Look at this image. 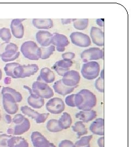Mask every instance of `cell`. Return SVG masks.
<instances>
[{
  "label": "cell",
  "instance_id": "1",
  "mask_svg": "<svg viewBox=\"0 0 131 147\" xmlns=\"http://www.w3.org/2000/svg\"><path fill=\"white\" fill-rule=\"evenodd\" d=\"M20 56L18 46L12 42L0 44V57L3 62H8L16 59Z\"/></svg>",
  "mask_w": 131,
  "mask_h": 147
},
{
  "label": "cell",
  "instance_id": "2",
  "mask_svg": "<svg viewBox=\"0 0 131 147\" xmlns=\"http://www.w3.org/2000/svg\"><path fill=\"white\" fill-rule=\"evenodd\" d=\"M20 51L25 58L38 61L41 57L42 51L41 47L37 46L36 43L33 41H27L21 45Z\"/></svg>",
  "mask_w": 131,
  "mask_h": 147
},
{
  "label": "cell",
  "instance_id": "3",
  "mask_svg": "<svg viewBox=\"0 0 131 147\" xmlns=\"http://www.w3.org/2000/svg\"><path fill=\"white\" fill-rule=\"evenodd\" d=\"M83 97V102L78 107L81 111L91 110L97 104V98L96 95L88 89H82L79 92Z\"/></svg>",
  "mask_w": 131,
  "mask_h": 147
},
{
  "label": "cell",
  "instance_id": "4",
  "mask_svg": "<svg viewBox=\"0 0 131 147\" xmlns=\"http://www.w3.org/2000/svg\"><path fill=\"white\" fill-rule=\"evenodd\" d=\"M100 65L96 61H90L83 64L81 73L84 79L92 80L96 79L99 75Z\"/></svg>",
  "mask_w": 131,
  "mask_h": 147
},
{
  "label": "cell",
  "instance_id": "5",
  "mask_svg": "<svg viewBox=\"0 0 131 147\" xmlns=\"http://www.w3.org/2000/svg\"><path fill=\"white\" fill-rule=\"evenodd\" d=\"M38 70L39 67L36 64H19L14 70V79L29 78L35 75Z\"/></svg>",
  "mask_w": 131,
  "mask_h": 147
},
{
  "label": "cell",
  "instance_id": "6",
  "mask_svg": "<svg viewBox=\"0 0 131 147\" xmlns=\"http://www.w3.org/2000/svg\"><path fill=\"white\" fill-rule=\"evenodd\" d=\"M32 90L35 94L42 99H51L54 95L52 88L47 84L41 82H33Z\"/></svg>",
  "mask_w": 131,
  "mask_h": 147
},
{
  "label": "cell",
  "instance_id": "7",
  "mask_svg": "<svg viewBox=\"0 0 131 147\" xmlns=\"http://www.w3.org/2000/svg\"><path fill=\"white\" fill-rule=\"evenodd\" d=\"M103 50L98 47H91L85 50L81 53V58L84 63H87L93 60H98L103 58Z\"/></svg>",
  "mask_w": 131,
  "mask_h": 147
},
{
  "label": "cell",
  "instance_id": "8",
  "mask_svg": "<svg viewBox=\"0 0 131 147\" xmlns=\"http://www.w3.org/2000/svg\"><path fill=\"white\" fill-rule=\"evenodd\" d=\"M46 109L48 112L53 115H58L63 112L65 109V104L60 98H53L46 104Z\"/></svg>",
  "mask_w": 131,
  "mask_h": 147
},
{
  "label": "cell",
  "instance_id": "9",
  "mask_svg": "<svg viewBox=\"0 0 131 147\" xmlns=\"http://www.w3.org/2000/svg\"><path fill=\"white\" fill-rule=\"evenodd\" d=\"M70 38L74 45L79 47H89L91 44V40L89 36L81 32H73L70 35Z\"/></svg>",
  "mask_w": 131,
  "mask_h": 147
},
{
  "label": "cell",
  "instance_id": "10",
  "mask_svg": "<svg viewBox=\"0 0 131 147\" xmlns=\"http://www.w3.org/2000/svg\"><path fill=\"white\" fill-rule=\"evenodd\" d=\"M2 104L5 112L8 115H14L18 112L19 106L14 98L10 94H2Z\"/></svg>",
  "mask_w": 131,
  "mask_h": 147
},
{
  "label": "cell",
  "instance_id": "11",
  "mask_svg": "<svg viewBox=\"0 0 131 147\" xmlns=\"http://www.w3.org/2000/svg\"><path fill=\"white\" fill-rule=\"evenodd\" d=\"M61 80L64 86L68 87L75 88L79 84L80 76L77 71L69 70L64 74Z\"/></svg>",
  "mask_w": 131,
  "mask_h": 147
},
{
  "label": "cell",
  "instance_id": "12",
  "mask_svg": "<svg viewBox=\"0 0 131 147\" xmlns=\"http://www.w3.org/2000/svg\"><path fill=\"white\" fill-rule=\"evenodd\" d=\"M31 140L34 147H56L39 132H33L31 135Z\"/></svg>",
  "mask_w": 131,
  "mask_h": 147
},
{
  "label": "cell",
  "instance_id": "13",
  "mask_svg": "<svg viewBox=\"0 0 131 147\" xmlns=\"http://www.w3.org/2000/svg\"><path fill=\"white\" fill-rule=\"evenodd\" d=\"M51 44L56 47L58 52H63L65 51V47L69 45V42L66 36L59 33H54L52 34Z\"/></svg>",
  "mask_w": 131,
  "mask_h": 147
},
{
  "label": "cell",
  "instance_id": "14",
  "mask_svg": "<svg viewBox=\"0 0 131 147\" xmlns=\"http://www.w3.org/2000/svg\"><path fill=\"white\" fill-rule=\"evenodd\" d=\"M31 127V123L29 120L25 118L21 124H16L13 127L9 128L7 130L8 134L10 135H21L28 131Z\"/></svg>",
  "mask_w": 131,
  "mask_h": 147
},
{
  "label": "cell",
  "instance_id": "15",
  "mask_svg": "<svg viewBox=\"0 0 131 147\" xmlns=\"http://www.w3.org/2000/svg\"><path fill=\"white\" fill-rule=\"evenodd\" d=\"M24 20H25V19H15L11 22L12 33L17 39H21L24 35V27L22 24Z\"/></svg>",
  "mask_w": 131,
  "mask_h": 147
},
{
  "label": "cell",
  "instance_id": "16",
  "mask_svg": "<svg viewBox=\"0 0 131 147\" xmlns=\"http://www.w3.org/2000/svg\"><path fill=\"white\" fill-rule=\"evenodd\" d=\"M90 36L94 44L98 47L104 45V33L102 30L96 27H92L90 31Z\"/></svg>",
  "mask_w": 131,
  "mask_h": 147
},
{
  "label": "cell",
  "instance_id": "17",
  "mask_svg": "<svg viewBox=\"0 0 131 147\" xmlns=\"http://www.w3.org/2000/svg\"><path fill=\"white\" fill-rule=\"evenodd\" d=\"M73 65L72 61L60 60L56 62L52 66V68L57 73L58 75L63 76L64 74L69 71V68Z\"/></svg>",
  "mask_w": 131,
  "mask_h": 147
},
{
  "label": "cell",
  "instance_id": "18",
  "mask_svg": "<svg viewBox=\"0 0 131 147\" xmlns=\"http://www.w3.org/2000/svg\"><path fill=\"white\" fill-rule=\"evenodd\" d=\"M37 80L38 82L50 84L55 81V75L50 69L47 67L43 68L40 71V74Z\"/></svg>",
  "mask_w": 131,
  "mask_h": 147
},
{
  "label": "cell",
  "instance_id": "19",
  "mask_svg": "<svg viewBox=\"0 0 131 147\" xmlns=\"http://www.w3.org/2000/svg\"><path fill=\"white\" fill-rule=\"evenodd\" d=\"M52 34L47 31H39L36 34L37 42L43 47H48L51 44Z\"/></svg>",
  "mask_w": 131,
  "mask_h": 147
},
{
  "label": "cell",
  "instance_id": "20",
  "mask_svg": "<svg viewBox=\"0 0 131 147\" xmlns=\"http://www.w3.org/2000/svg\"><path fill=\"white\" fill-rule=\"evenodd\" d=\"M104 125H105L104 119L102 118H97L90 125V130L93 134L103 136L105 135Z\"/></svg>",
  "mask_w": 131,
  "mask_h": 147
},
{
  "label": "cell",
  "instance_id": "21",
  "mask_svg": "<svg viewBox=\"0 0 131 147\" xmlns=\"http://www.w3.org/2000/svg\"><path fill=\"white\" fill-rule=\"evenodd\" d=\"M53 89L58 94L65 96L66 95L72 93L75 89V88L73 87H68L63 84L62 80H58L56 82L53 84Z\"/></svg>",
  "mask_w": 131,
  "mask_h": 147
},
{
  "label": "cell",
  "instance_id": "22",
  "mask_svg": "<svg viewBox=\"0 0 131 147\" xmlns=\"http://www.w3.org/2000/svg\"><path fill=\"white\" fill-rule=\"evenodd\" d=\"M97 117V112L94 110L81 111L75 115V117L83 123H88Z\"/></svg>",
  "mask_w": 131,
  "mask_h": 147
},
{
  "label": "cell",
  "instance_id": "23",
  "mask_svg": "<svg viewBox=\"0 0 131 147\" xmlns=\"http://www.w3.org/2000/svg\"><path fill=\"white\" fill-rule=\"evenodd\" d=\"M32 24L38 30H48L53 27V21L51 19H33Z\"/></svg>",
  "mask_w": 131,
  "mask_h": 147
},
{
  "label": "cell",
  "instance_id": "24",
  "mask_svg": "<svg viewBox=\"0 0 131 147\" xmlns=\"http://www.w3.org/2000/svg\"><path fill=\"white\" fill-rule=\"evenodd\" d=\"M8 147H29L26 140L21 137L13 136L7 141Z\"/></svg>",
  "mask_w": 131,
  "mask_h": 147
},
{
  "label": "cell",
  "instance_id": "25",
  "mask_svg": "<svg viewBox=\"0 0 131 147\" xmlns=\"http://www.w3.org/2000/svg\"><path fill=\"white\" fill-rule=\"evenodd\" d=\"M27 101L28 104L31 107L36 109H41L45 103L44 99L38 97L35 93L30 95L28 97Z\"/></svg>",
  "mask_w": 131,
  "mask_h": 147
},
{
  "label": "cell",
  "instance_id": "26",
  "mask_svg": "<svg viewBox=\"0 0 131 147\" xmlns=\"http://www.w3.org/2000/svg\"><path fill=\"white\" fill-rule=\"evenodd\" d=\"M58 123L59 126L62 130H66L69 128L72 125V117L67 112H63L61 117L58 119Z\"/></svg>",
  "mask_w": 131,
  "mask_h": 147
},
{
  "label": "cell",
  "instance_id": "27",
  "mask_svg": "<svg viewBox=\"0 0 131 147\" xmlns=\"http://www.w3.org/2000/svg\"><path fill=\"white\" fill-rule=\"evenodd\" d=\"M72 130L77 134L78 138L84 136L88 134V129L81 121H77L73 126H72Z\"/></svg>",
  "mask_w": 131,
  "mask_h": 147
},
{
  "label": "cell",
  "instance_id": "28",
  "mask_svg": "<svg viewBox=\"0 0 131 147\" xmlns=\"http://www.w3.org/2000/svg\"><path fill=\"white\" fill-rule=\"evenodd\" d=\"M5 93H8L11 95L16 100V103L20 102L22 100V96L21 93L11 87H5L2 88L1 90V94H3Z\"/></svg>",
  "mask_w": 131,
  "mask_h": 147
},
{
  "label": "cell",
  "instance_id": "29",
  "mask_svg": "<svg viewBox=\"0 0 131 147\" xmlns=\"http://www.w3.org/2000/svg\"><path fill=\"white\" fill-rule=\"evenodd\" d=\"M73 26L76 30H85L89 25L88 19H73Z\"/></svg>",
  "mask_w": 131,
  "mask_h": 147
},
{
  "label": "cell",
  "instance_id": "30",
  "mask_svg": "<svg viewBox=\"0 0 131 147\" xmlns=\"http://www.w3.org/2000/svg\"><path fill=\"white\" fill-rule=\"evenodd\" d=\"M47 129L49 131L54 133L58 132L63 130L58 125V120L55 119H50L48 121Z\"/></svg>",
  "mask_w": 131,
  "mask_h": 147
},
{
  "label": "cell",
  "instance_id": "31",
  "mask_svg": "<svg viewBox=\"0 0 131 147\" xmlns=\"http://www.w3.org/2000/svg\"><path fill=\"white\" fill-rule=\"evenodd\" d=\"M21 111L22 113L28 116L29 117H31L32 119L36 120V119L38 117V116L39 115V113H38L37 111H35L33 110L31 107L27 106H24L21 107Z\"/></svg>",
  "mask_w": 131,
  "mask_h": 147
},
{
  "label": "cell",
  "instance_id": "32",
  "mask_svg": "<svg viewBox=\"0 0 131 147\" xmlns=\"http://www.w3.org/2000/svg\"><path fill=\"white\" fill-rule=\"evenodd\" d=\"M41 49L42 51L41 58L44 60L49 58L53 54L55 50V47L54 45H51L49 47H41Z\"/></svg>",
  "mask_w": 131,
  "mask_h": 147
},
{
  "label": "cell",
  "instance_id": "33",
  "mask_svg": "<svg viewBox=\"0 0 131 147\" xmlns=\"http://www.w3.org/2000/svg\"><path fill=\"white\" fill-rule=\"evenodd\" d=\"M20 64L14 62V63H7L5 64L4 68V70L5 71V74L8 77H10L14 79V70L17 66H18Z\"/></svg>",
  "mask_w": 131,
  "mask_h": 147
},
{
  "label": "cell",
  "instance_id": "34",
  "mask_svg": "<svg viewBox=\"0 0 131 147\" xmlns=\"http://www.w3.org/2000/svg\"><path fill=\"white\" fill-rule=\"evenodd\" d=\"M0 38L5 42H10L12 38L11 30L9 28L5 27L1 28Z\"/></svg>",
  "mask_w": 131,
  "mask_h": 147
},
{
  "label": "cell",
  "instance_id": "35",
  "mask_svg": "<svg viewBox=\"0 0 131 147\" xmlns=\"http://www.w3.org/2000/svg\"><path fill=\"white\" fill-rule=\"evenodd\" d=\"M92 135H88L81 137L78 141L74 143L75 146L78 147H85L90 144V142L92 139Z\"/></svg>",
  "mask_w": 131,
  "mask_h": 147
},
{
  "label": "cell",
  "instance_id": "36",
  "mask_svg": "<svg viewBox=\"0 0 131 147\" xmlns=\"http://www.w3.org/2000/svg\"><path fill=\"white\" fill-rule=\"evenodd\" d=\"M95 88L98 92L100 93L104 92V79L101 78L100 77L98 78L95 81Z\"/></svg>",
  "mask_w": 131,
  "mask_h": 147
},
{
  "label": "cell",
  "instance_id": "37",
  "mask_svg": "<svg viewBox=\"0 0 131 147\" xmlns=\"http://www.w3.org/2000/svg\"><path fill=\"white\" fill-rule=\"evenodd\" d=\"M12 135L7 134L0 135V147H8L7 141L11 138Z\"/></svg>",
  "mask_w": 131,
  "mask_h": 147
},
{
  "label": "cell",
  "instance_id": "38",
  "mask_svg": "<svg viewBox=\"0 0 131 147\" xmlns=\"http://www.w3.org/2000/svg\"><path fill=\"white\" fill-rule=\"evenodd\" d=\"M66 104L72 107H75V94L68 95L65 99Z\"/></svg>",
  "mask_w": 131,
  "mask_h": 147
},
{
  "label": "cell",
  "instance_id": "39",
  "mask_svg": "<svg viewBox=\"0 0 131 147\" xmlns=\"http://www.w3.org/2000/svg\"><path fill=\"white\" fill-rule=\"evenodd\" d=\"M49 116V113H40L39 115L38 116L37 118L36 119V122L37 124H42L44 123Z\"/></svg>",
  "mask_w": 131,
  "mask_h": 147
},
{
  "label": "cell",
  "instance_id": "40",
  "mask_svg": "<svg viewBox=\"0 0 131 147\" xmlns=\"http://www.w3.org/2000/svg\"><path fill=\"white\" fill-rule=\"evenodd\" d=\"M25 118L26 117L25 116L22 115L21 114H17L12 119V122L16 125L19 124H21V123L24 121Z\"/></svg>",
  "mask_w": 131,
  "mask_h": 147
},
{
  "label": "cell",
  "instance_id": "41",
  "mask_svg": "<svg viewBox=\"0 0 131 147\" xmlns=\"http://www.w3.org/2000/svg\"><path fill=\"white\" fill-rule=\"evenodd\" d=\"M58 147H76L74 143L72 141L64 140L62 141L58 144Z\"/></svg>",
  "mask_w": 131,
  "mask_h": 147
},
{
  "label": "cell",
  "instance_id": "42",
  "mask_svg": "<svg viewBox=\"0 0 131 147\" xmlns=\"http://www.w3.org/2000/svg\"><path fill=\"white\" fill-rule=\"evenodd\" d=\"M75 53L72 52L64 53L62 55V57L64 61H72L73 58H75Z\"/></svg>",
  "mask_w": 131,
  "mask_h": 147
},
{
  "label": "cell",
  "instance_id": "43",
  "mask_svg": "<svg viewBox=\"0 0 131 147\" xmlns=\"http://www.w3.org/2000/svg\"><path fill=\"white\" fill-rule=\"evenodd\" d=\"M104 140H105V137L103 136L100 137L98 139L97 144L99 147H105Z\"/></svg>",
  "mask_w": 131,
  "mask_h": 147
},
{
  "label": "cell",
  "instance_id": "44",
  "mask_svg": "<svg viewBox=\"0 0 131 147\" xmlns=\"http://www.w3.org/2000/svg\"><path fill=\"white\" fill-rule=\"evenodd\" d=\"M5 121L7 124H11L12 122V118L10 115H5Z\"/></svg>",
  "mask_w": 131,
  "mask_h": 147
},
{
  "label": "cell",
  "instance_id": "45",
  "mask_svg": "<svg viewBox=\"0 0 131 147\" xmlns=\"http://www.w3.org/2000/svg\"><path fill=\"white\" fill-rule=\"evenodd\" d=\"M96 24L100 27L104 26V19H98L96 20Z\"/></svg>",
  "mask_w": 131,
  "mask_h": 147
},
{
  "label": "cell",
  "instance_id": "46",
  "mask_svg": "<svg viewBox=\"0 0 131 147\" xmlns=\"http://www.w3.org/2000/svg\"><path fill=\"white\" fill-rule=\"evenodd\" d=\"M72 20H73V19H62V23L63 25H65V24H70Z\"/></svg>",
  "mask_w": 131,
  "mask_h": 147
},
{
  "label": "cell",
  "instance_id": "47",
  "mask_svg": "<svg viewBox=\"0 0 131 147\" xmlns=\"http://www.w3.org/2000/svg\"><path fill=\"white\" fill-rule=\"evenodd\" d=\"M4 83L5 84H10L11 83V78L10 77H7L4 80Z\"/></svg>",
  "mask_w": 131,
  "mask_h": 147
},
{
  "label": "cell",
  "instance_id": "48",
  "mask_svg": "<svg viewBox=\"0 0 131 147\" xmlns=\"http://www.w3.org/2000/svg\"><path fill=\"white\" fill-rule=\"evenodd\" d=\"M101 78L104 79V70L103 69L100 73V76Z\"/></svg>",
  "mask_w": 131,
  "mask_h": 147
},
{
  "label": "cell",
  "instance_id": "49",
  "mask_svg": "<svg viewBox=\"0 0 131 147\" xmlns=\"http://www.w3.org/2000/svg\"><path fill=\"white\" fill-rule=\"evenodd\" d=\"M2 78V71H1V70L0 69V81L1 80Z\"/></svg>",
  "mask_w": 131,
  "mask_h": 147
},
{
  "label": "cell",
  "instance_id": "50",
  "mask_svg": "<svg viewBox=\"0 0 131 147\" xmlns=\"http://www.w3.org/2000/svg\"><path fill=\"white\" fill-rule=\"evenodd\" d=\"M76 147H90V145H88L87 146H85V147H78V146H75Z\"/></svg>",
  "mask_w": 131,
  "mask_h": 147
},
{
  "label": "cell",
  "instance_id": "51",
  "mask_svg": "<svg viewBox=\"0 0 131 147\" xmlns=\"http://www.w3.org/2000/svg\"><path fill=\"white\" fill-rule=\"evenodd\" d=\"M1 110H0V121H1Z\"/></svg>",
  "mask_w": 131,
  "mask_h": 147
},
{
  "label": "cell",
  "instance_id": "52",
  "mask_svg": "<svg viewBox=\"0 0 131 147\" xmlns=\"http://www.w3.org/2000/svg\"><path fill=\"white\" fill-rule=\"evenodd\" d=\"M1 86H0V89H1Z\"/></svg>",
  "mask_w": 131,
  "mask_h": 147
}]
</instances>
